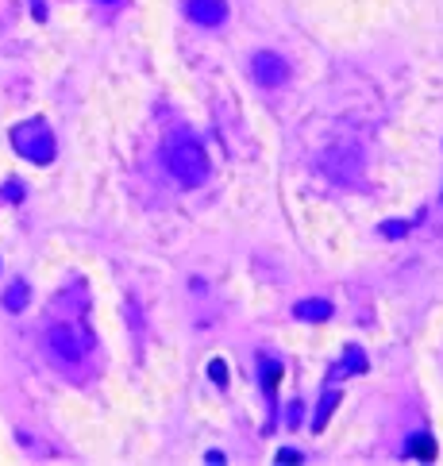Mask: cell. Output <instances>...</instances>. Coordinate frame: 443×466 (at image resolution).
<instances>
[{
    "label": "cell",
    "mask_w": 443,
    "mask_h": 466,
    "mask_svg": "<svg viewBox=\"0 0 443 466\" xmlns=\"http://www.w3.org/2000/svg\"><path fill=\"white\" fill-rule=\"evenodd\" d=\"M162 166L170 170L174 182L189 185V189L208 182V154H204V146L189 135L166 139V146H162Z\"/></svg>",
    "instance_id": "6da1fadb"
},
{
    "label": "cell",
    "mask_w": 443,
    "mask_h": 466,
    "mask_svg": "<svg viewBox=\"0 0 443 466\" xmlns=\"http://www.w3.org/2000/svg\"><path fill=\"white\" fill-rule=\"evenodd\" d=\"M12 146L20 158L35 162V166H46V162H54V154H58V143H54V132L43 124V120H23V124L12 127Z\"/></svg>",
    "instance_id": "7a4b0ae2"
},
{
    "label": "cell",
    "mask_w": 443,
    "mask_h": 466,
    "mask_svg": "<svg viewBox=\"0 0 443 466\" xmlns=\"http://www.w3.org/2000/svg\"><path fill=\"white\" fill-rule=\"evenodd\" d=\"M46 351L54 355V363L62 366H77L89 355V335L77 324H51L46 328Z\"/></svg>",
    "instance_id": "3957f363"
},
{
    "label": "cell",
    "mask_w": 443,
    "mask_h": 466,
    "mask_svg": "<svg viewBox=\"0 0 443 466\" xmlns=\"http://www.w3.org/2000/svg\"><path fill=\"white\" fill-rule=\"evenodd\" d=\"M251 77L258 81V85H266V89H277V85L289 81V62H285L282 54H274V51H258L251 58Z\"/></svg>",
    "instance_id": "277c9868"
},
{
    "label": "cell",
    "mask_w": 443,
    "mask_h": 466,
    "mask_svg": "<svg viewBox=\"0 0 443 466\" xmlns=\"http://www.w3.org/2000/svg\"><path fill=\"white\" fill-rule=\"evenodd\" d=\"M185 15H189L196 27H220L227 20V0H189Z\"/></svg>",
    "instance_id": "5b68a950"
},
{
    "label": "cell",
    "mask_w": 443,
    "mask_h": 466,
    "mask_svg": "<svg viewBox=\"0 0 443 466\" xmlns=\"http://www.w3.org/2000/svg\"><path fill=\"white\" fill-rule=\"evenodd\" d=\"M332 301L327 297H305V301H297L293 305V316L297 320H305V324H320V320H332Z\"/></svg>",
    "instance_id": "8992f818"
},
{
    "label": "cell",
    "mask_w": 443,
    "mask_h": 466,
    "mask_svg": "<svg viewBox=\"0 0 443 466\" xmlns=\"http://www.w3.org/2000/svg\"><path fill=\"white\" fill-rule=\"evenodd\" d=\"M363 370H366V355H363V351H355V347H351V351H343V358L332 366V382L347 378V374H363Z\"/></svg>",
    "instance_id": "52a82bcc"
},
{
    "label": "cell",
    "mask_w": 443,
    "mask_h": 466,
    "mask_svg": "<svg viewBox=\"0 0 443 466\" xmlns=\"http://www.w3.org/2000/svg\"><path fill=\"white\" fill-rule=\"evenodd\" d=\"M27 301H31L27 282H12V285H8V293H4V308H8V313H23Z\"/></svg>",
    "instance_id": "ba28073f"
},
{
    "label": "cell",
    "mask_w": 443,
    "mask_h": 466,
    "mask_svg": "<svg viewBox=\"0 0 443 466\" xmlns=\"http://www.w3.org/2000/svg\"><path fill=\"white\" fill-rule=\"evenodd\" d=\"M339 405V389H327L324 397H320V408H316V420H313V432H324L327 416H332V408Z\"/></svg>",
    "instance_id": "9c48e42d"
},
{
    "label": "cell",
    "mask_w": 443,
    "mask_h": 466,
    "mask_svg": "<svg viewBox=\"0 0 443 466\" xmlns=\"http://www.w3.org/2000/svg\"><path fill=\"white\" fill-rule=\"evenodd\" d=\"M408 455H413V459H436V439L432 436H413L408 439Z\"/></svg>",
    "instance_id": "30bf717a"
},
{
    "label": "cell",
    "mask_w": 443,
    "mask_h": 466,
    "mask_svg": "<svg viewBox=\"0 0 443 466\" xmlns=\"http://www.w3.org/2000/svg\"><path fill=\"white\" fill-rule=\"evenodd\" d=\"M282 378V363H274V358H266L262 363V389H266L270 397H274V382Z\"/></svg>",
    "instance_id": "8fae6325"
},
{
    "label": "cell",
    "mask_w": 443,
    "mask_h": 466,
    "mask_svg": "<svg viewBox=\"0 0 443 466\" xmlns=\"http://www.w3.org/2000/svg\"><path fill=\"white\" fill-rule=\"evenodd\" d=\"M208 374H212V382H216V386H224V382H227V366L220 363V358H212V363H208Z\"/></svg>",
    "instance_id": "7c38bea8"
},
{
    "label": "cell",
    "mask_w": 443,
    "mask_h": 466,
    "mask_svg": "<svg viewBox=\"0 0 443 466\" xmlns=\"http://www.w3.org/2000/svg\"><path fill=\"white\" fill-rule=\"evenodd\" d=\"M0 197H4V201H23V185H20V182H4Z\"/></svg>",
    "instance_id": "4fadbf2b"
},
{
    "label": "cell",
    "mask_w": 443,
    "mask_h": 466,
    "mask_svg": "<svg viewBox=\"0 0 443 466\" xmlns=\"http://www.w3.org/2000/svg\"><path fill=\"white\" fill-rule=\"evenodd\" d=\"M405 227H408V224L393 220V224H382V235H385V239H401V235H405Z\"/></svg>",
    "instance_id": "5bb4252c"
},
{
    "label": "cell",
    "mask_w": 443,
    "mask_h": 466,
    "mask_svg": "<svg viewBox=\"0 0 443 466\" xmlns=\"http://www.w3.org/2000/svg\"><path fill=\"white\" fill-rule=\"evenodd\" d=\"M277 462H301V451H293V447H289V451L277 455Z\"/></svg>",
    "instance_id": "9a60e30c"
},
{
    "label": "cell",
    "mask_w": 443,
    "mask_h": 466,
    "mask_svg": "<svg viewBox=\"0 0 443 466\" xmlns=\"http://www.w3.org/2000/svg\"><path fill=\"white\" fill-rule=\"evenodd\" d=\"M101 4H120V0H101Z\"/></svg>",
    "instance_id": "2e32d148"
}]
</instances>
